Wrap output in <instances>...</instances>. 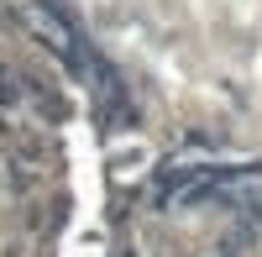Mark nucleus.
I'll return each instance as SVG.
<instances>
[{
  "mask_svg": "<svg viewBox=\"0 0 262 257\" xmlns=\"http://www.w3.org/2000/svg\"><path fill=\"white\" fill-rule=\"evenodd\" d=\"M221 257H236V252H231V247H221Z\"/></svg>",
  "mask_w": 262,
  "mask_h": 257,
  "instance_id": "obj_1",
  "label": "nucleus"
}]
</instances>
